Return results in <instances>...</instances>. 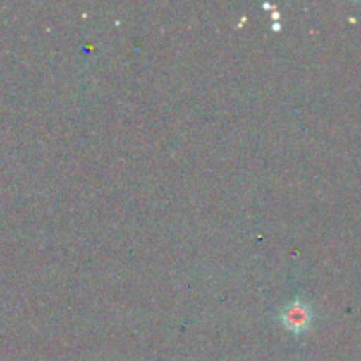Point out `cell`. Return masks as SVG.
I'll use <instances>...</instances> for the list:
<instances>
[{"label": "cell", "instance_id": "cell-1", "mask_svg": "<svg viewBox=\"0 0 361 361\" xmlns=\"http://www.w3.org/2000/svg\"><path fill=\"white\" fill-rule=\"evenodd\" d=\"M281 319L284 326L289 328V330L303 331L305 328H309L312 314H310V309L303 302H293L282 310Z\"/></svg>", "mask_w": 361, "mask_h": 361}]
</instances>
